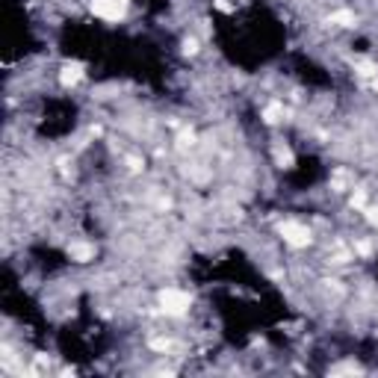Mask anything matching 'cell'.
Masks as SVG:
<instances>
[{
    "instance_id": "1",
    "label": "cell",
    "mask_w": 378,
    "mask_h": 378,
    "mask_svg": "<svg viewBox=\"0 0 378 378\" xmlns=\"http://www.w3.org/2000/svg\"><path fill=\"white\" fill-rule=\"evenodd\" d=\"M92 12L104 21H118L127 12V0H92Z\"/></svg>"
},
{
    "instance_id": "2",
    "label": "cell",
    "mask_w": 378,
    "mask_h": 378,
    "mask_svg": "<svg viewBox=\"0 0 378 378\" xmlns=\"http://www.w3.org/2000/svg\"><path fill=\"white\" fill-rule=\"evenodd\" d=\"M160 305H163L165 313L180 316V313H186V307H189V295L180 293V290H165V293L160 295Z\"/></svg>"
},
{
    "instance_id": "3",
    "label": "cell",
    "mask_w": 378,
    "mask_h": 378,
    "mask_svg": "<svg viewBox=\"0 0 378 378\" xmlns=\"http://www.w3.org/2000/svg\"><path fill=\"white\" fill-rule=\"evenodd\" d=\"M281 236H284V242H290L293 248H305L307 242H310V231H307L305 224H298V222H284L281 224Z\"/></svg>"
},
{
    "instance_id": "4",
    "label": "cell",
    "mask_w": 378,
    "mask_h": 378,
    "mask_svg": "<svg viewBox=\"0 0 378 378\" xmlns=\"http://www.w3.org/2000/svg\"><path fill=\"white\" fill-rule=\"evenodd\" d=\"M80 77H83V65H80V62H68V65L62 68V74H59L62 86H74Z\"/></svg>"
},
{
    "instance_id": "5",
    "label": "cell",
    "mask_w": 378,
    "mask_h": 378,
    "mask_svg": "<svg viewBox=\"0 0 378 378\" xmlns=\"http://www.w3.org/2000/svg\"><path fill=\"white\" fill-rule=\"evenodd\" d=\"M68 254H71L74 260L86 263V260H92V257H94V248H92V245H86V242H74V245L68 248Z\"/></svg>"
},
{
    "instance_id": "6",
    "label": "cell",
    "mask_w": 378,
    "mask_h": 378,
    "mask_svg": "<svg viewBox=\"0 0 378 378\" xmlns=\"http://www.w3.org/2000/svg\"><path fill=\"white\" fill-rule=\"evenodd\" d=\"M331 24H340V27H352L354 24V15L349 9H340V12H334L331 15Z\"/></svg>"
},
{
    "instance_id": "7",
    "label": "cell",
    "mask_w": 378,
    "mask_h": 378,
    "mask_svg": "<svg viewBox=\"0 0 378 378\" xmlns=\"http://www.w3.org/2000/svg\"><path fill=\"white\" fill-rule=\"evenodd\" d=\"M263 118H266L269 124H275V121L281 118V104H269L266 109H263Z\"/></svg>"
},
{
    "instance_id": "8",
    "label": "cell",
    "mask_w": 378,
    "mask_h": 378,
    "mask_svg": "<svg viewBox=\"0 0 378 378\" xmlns=\"http://www.w3.org/2000/svg\"><path fill=\"white\" fill-rule=\"evenodd\" d=\"M357 74H361V77H378V65H372V62H361V65H357Z\"/></svg>"
},
{
    "instance_id": "9",
    "label": "cell",
    "mask_w": 378,
    "mask_h": 378,
    "mask_svg": "<svg viewBox=\"0 0 378 378\" xmlns=\"http://www.w3.org/2000/svg\"><path fill=\"white\" fill-rule=\"evenodd\" d=\"M275 157H278V163H281V165H293V154L287 151V148H278Z\"/></svg>"
},
{
    "instance_id": "10",
    "label": "cell",
    "mask_w": 378,
    "mask_h": 378,
    "mask_svg": "<svg viewBox=\"0 0 378 378\" xmlns=\"http://www.w3.org/2000/svg\"><path fill=\"white\" fill-rule=\"evenodd\" d=\"M366 219L372 224H378V210H372V207H366Z\"/></svg>"
},
{
    "instance_id": "11",
    "label": "cell",
    "mask_w": 378,
    "mask_h": 378,
    "mask_svg": "<svg viewBox=\"0 0 378 378\" xmlns=\"http://www.w3.org/2000/svg\"><path fill=\"white\" fill-rule=\"evenodd\" d=\"M195 50H198V45H195V42H192V39H189L186 45H183V53H195Z\"/></svg>"
},
{
    "instance_id": "12",
    "label": "cell",
    "mask_w": 378,
    "mask_h": 378,
    "mask_svg": "<svg viewBox=\"0 0 378 378\" xmlns=\"http://www.w3.org/2000/svg\"><path fill=\"white\" fill-rule=\"evenodd\" d=\"M151 346H154V349H168V346H172V343H168V340H154Z\"/></svg>"
},
{
    "instance_id": "13",
    "label": "cell",
    "mask_w": 378,
    "mask_h": 378,
    "mask_svg": "<svg viewBox=\"0 0 378 378\" xmlns=\"http://www.w3.org/2000/svg\"><path fill=\"white\" fill-rule=\"evenodd\" d=\"M334 372H357V366L349 364V366H340V369H334Z\"/></svg>"
},
{
    "instance_id": "14",
    "label": "cell",
    "mask_w": 378,
    "mask_h": 378,
    "mask_svg": "<svg viewBox=\"0 0 378 378\" xmlns=\"http://www.w3.org/2000/svg\"><path fill=\"white\" fill-rule=\"evenodd\" d=\"M216 6H219V9H222V12H231V3H228V0H219Z\"/></svg>"
}]
</instances>
